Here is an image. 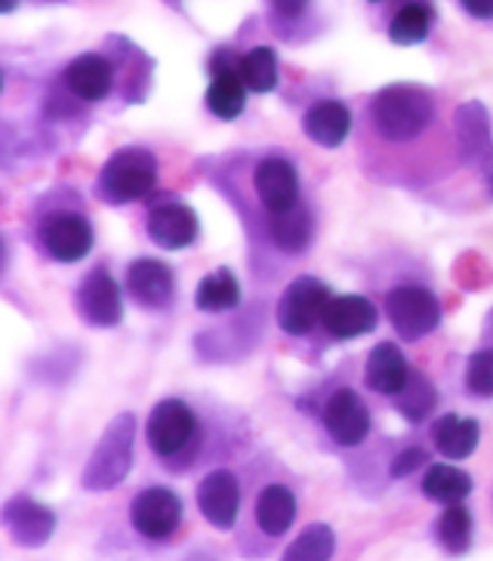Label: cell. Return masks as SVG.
Masks as SVG:
<instances>
[{
  "label": "cell",
  "mask_w": 493,
  "mask_h": 561,
  "mask_svg": "<svg viewBox=\"0 0 493 561\" xmlns=\"http://www.w3.org/2000/svg\"><path fill=\"white\" fill-rule=\"evenodd\" d=\"M324 426L333 442L343 447H358L370 435V411L352 389H336L324 404Z\"/></svg>",
  "instance_id": "cell-11"
},
{
  "label": "cell",
  "mask_w": 493,
  "mask_h": 561,
  "mask_svg": "<svg viewBox=\"0 0 493 561\" xmlns=\"http://www.w3.org/2000/svg\"><path fill=\"white\" fill-rule=\"evenodd\" d=\"M296 518V496L290 488L284 484H268L260 500H256V525L268 534V537H280L287 534Z\"/></svg>",
  "instance_id": "cell-24"
},
{
  "label": "cell",
  "mask_w": 493,
  "mask_h": 561,
  "mask_svg": "<svg viewBox=\"0 0 493 561\" xmlns=\"http://www.w3.org/2000/svg\"><path fill=\"white\" fill-rule=\"evenodd\" d=\"M423 494L438 500V503H462L466 496L472 494V479L447 462H435L428 466V472L423 476Z\"/></svg>",
  "instance_id": "cell-26"
},
{
  "label": "cell",
  "mask_w": 493,
  "mask_h": 561,
  "mask_svg": "<svg viewBox=\"0 0 493 561\" xmlns=\"http://www.w3.org/2000/svg\"><path fill=\"white\" fill-rule=\"evenodd\" d=\"M312 231V214L306 207H299V204L284 210V214H268V238L284 253H299V250L309 248Z\"/></svg>",
  "instance_id": "cell-22"
},
{
  "label": "cell",
  "mask_w": 493,
  "mask_h": 561,
  "mask_svg": "<svg viewBox=\"0 0 493 561\" xmlns=\"http://www.w3.org/2000/svg\"><path fill=\"white\" fill-rule=\"evenodd\" d=\"M454 127H457V146H460L462 161L478 167V170H491L493 136L488 108L481 102H466L457 108Z\"/></svg>",
  "instance_id": "cell-10"
},
{
  "label": "cell",
  "mask_w": 493,
  "mask_h": 561,
  "mask_svg": "<svg viewBox=\"0 0 493 561\" xmlns=\"http://www.w3.org/2000/svg\"><path fill=\"white\" fill-rule=\"evenodd\" d=\"M472 512L466 510L462 503H450L447 510L438 515V543L450 552V556H462L472 546Z\"/></svg>",
  "instance_id": "cell-28"
},
{
  "label": "cell",
  "mask_w": 493,
  "mask_h": 561,
  "mask_svg": "<svg viewBox=\"0 0 493 561\" xmlns=\"http://www.w3.org/2000/svg\"><path fill=\"white\" fill-rule=\"evenodd\" d=\"M37 238L47 256L56 263H81L93 250V226L78 210H56L41 219Z\"/></svg>",
  "instance_id": "cell-7"
},
{
  "label": "cell",
  "mask_w": 493,
  "mask_h": 561,
  "mask_svg": "<svg viewBox=\"0 0 493 561\" xmlns=\"http://www.w3.org/2000/svg\"><path fill=\"white\" fill-rule=\"evenodd\" d=\"M302 130L318 146L340 149L348 139V133H352V112L336 100L314 102L312 108L306 112V117H302Z\"/></svg>",
  "instance_id": "cell-20"
},
{
  "label": "cell",
  "mask_w": 493,
  "mask_h": 561,
  "mask_svg": "<svg viewBox=\"0 0 493 561\" xmlns=\"http://www.w3.org/2000/svg\"><path fill=\"white\" fill-rule=\"evenodd\" d=\"M133 528L148 540H164L182 522V500L170 488H146L130 506Z\"/></svg>",
  "instance_id": "cell-8"
},
{
  "label": "cell",
  "mask_w": 493,
  "mask_h": 561,
  "mask_svg": "<svg viewBox=\"0 0 493 561\" xmlns=\"http://www.w3.org/2000/svg\"><path fill=\"white\" fill-rule=\"evenodd\" d=\"M336 552V537L328 525H312L296 537L280 561H330Z\"/></svg>",
  "instance_id": "cell-31"
},
{
  "label": "cell",
  "mask_w": 493,
  "mask_h": 561,
  "mask_svg": "<svg viewBox=\"0 0 493 561\" xmlns=\"http://www.w3.org/2000/svg\"><path fill=\"white\" fill-rule=\"evenodd\" d=\"M272 7H275V13L284 19H296L306 13V7H309V0H272Z\"/></svg>",
  "instance_id": "cell-34"
},
{
  "label": "cell",
  "mask_w": 493,
  "mask_h": 561,
  "mask_svg": "<svg viewBox=\"0 0 493 561\" xmlns=\"http://www.w3.org/2000/svg\"><path fill=\"white\" fill-rule=\"evenodd\" d=\"M133 432H136L133 413H121L105 430L93 457L87 462V469H83V488L87 491H112L127 479L133 466Z\"/></svg>",
  "instance_id": "cell-3"
},
{
  "label": "cell",
  "mask_w": 493,
  "mask_h": 561,
  "mask_svg": "<svg viewBox=\"0 0 493 561\" xmlns=\"http://www.w3.org/2000/svg\"><path fill=\"white\" fill-rule=\"evenodd\" d=\"M127 290L136 302L148 309H164L176 297V278L173 268L161 260H136L127 268Z\"/></svg>",
  "instance_id": "cell-16"
},
{
  "label": "cell",
  "mask_w": 493,
  "mask_h": 561,
  "mask_svg": "<svg viewBox=\"0 0 493 561\" xmlns=\"http://www.w3.org/2000/svg\"><path fill=\"white\" fill-rule=\"evenodd\" d=\"M481 438L478 420H462L457 413H444L442 420L432 426V442L438 447V454L450 460H466L472 457Z\"/></svg>",
  "instance_id": "cell-21"
},
{
  "label": "cell",
  "mask_w": 493,
  "mask_h": 561,
  "mask_svg": "<svg viewBox=\"0 0 493 561\" xmlns=\"http://www.w3.org/2000/svg\"><path fill=\"white\" fill-rule=\"evenodd\" d=\"M330 299H333V294L321 278L302 275V278L290 280L278 302L280 331L290 333V336H306L309 331H314V324L324 321Z\"/></svg>",
  "instance_id": "cell-5"
},
{
  "label": "cell",
  "mask_w": 493,
  "mask_h": 561,
  "mask_svg": "<svg viewBox=\"0 0 493 561\" xmlns=\"http://www.w3.org/2000/svg\"><path fill=\"white\" fill-rule=\"evenodd\" d=\"M241 302V284L231 268H216L197 284L195 306L200 312H229Z\"/></svg>",
  "instance_id": "cell-25"
},
{
  "label": "cell",
  "mask_w": 493,
  "mask_h": 561,
  "mask_svg": "<svg viewBox=\"0 0 493 561\" xmlns=\"http://www.w3.org/2000/svg\"><path fill=\"white\" fill-rule=\"evenodd\" d=\"M394 404H398V411L404 413V420H411V423H420V420H426L432 408L438 404V392H435V386L428 382L426 374H413L411 370V380L404 382V389L394 396Z\"/></svg>",
  "instance_id": "cell-30"
},
{
  "label": "cell",
  "mask_w": 493,
  "mask_h": 561,
  "mask_svg": "<svg viewBox=\"0 0 493 561\" xmlns=\"http://www.w3.org/2000/svg\"><path fill=\"white\" fill-rule=\"evenodd\" d=\"M386 314L401 340L416 343L442 324V302L420 284H401L386 294Z\"/></svg>",
  "instance_id": "cell-4"
},
{
  "label": "cell",
  "mask_w": 493,
  "mask_h": 561,
  "mask_svg": "<svg viewBox=\"0 0 493 561\" xmlns=\"http://www.w3.org/2000/svg\"><path fill=\"white\" fill-rule=\"evenodd\" d=\"M197 435L195 411L180 401V398H164L161 404H154V411L148 416V445L158 457L173 460L182 450H188Z\"/></svg>",
  "instance_id": "cell-6"
},
{
  "label": "cell",
  "mask_w": 493,
  "mask_h": 561,
  "mask_svg": "<svg viewBox=\"0 0 493 561\" xmlns=\"http://www.w3.org/2000/svg\"><path fill=\"white\" fill-rule=\"evenodd\" d=\"M3 522H7V528H10L19 546H32V549L47 543L49 537H53V530H56L53 510H47L44 503H37L32 496L10 500L7 510H3Z\"/></svg>",
  "instance_id": "cell-15"
},
{
  "label": "cell",
  "mask_w": 493,
  "mask_h": 561,
  "mask_svg": "<svg viewBox=\"0 0 493 561\" xmlns=\"http://www.w3.org/2000/svg\"><path fill=\"white\" fill-rule=\"evenodd\" d=\"M0 10H3V13H10V10H16V0H0Z\"/></svg>",
  "instance_id": "cell-36"
},
{
  "label": "cell",
  "mask_w": 493,
  "mask_h": 561,
  "mask_svg": "<svg viewBox=\"0 0 493 561\" xmlns=\"http://www.w3.org/2000/svg\"><path fill=\"white\" fill-rule=\"evenodd\" d=\"M379 314L377 306L367 297L358 294H345V297L330 299L328 312H324V331L336 340H358L364 333H370L377 328Z\"/></svg>",
  "instance_id": "cell-17"
},
{
  "label": "cell",
  "mask_w": 493,
  "mask_h": 561,
  "mask_svg": "<svg viewBox=\"0 0 493 561\" xmlns=\"http://www.w3.org/2000/svg\"><path fill=\"white\" fill-rule=\"evenodd\" d=\"M62 83H66L71 96H78L83 102H99L112 93L115 68H112V62L105 56H99V53H83V56H78L66 68Z\"/></svg>",
  "instance_id": "cell-18"
},
{
  "label": "cell",
  "mask_w": 493,
  "mask_h": 561,
  "mask_svg": "<svg viewBox=\"0 0 493 561\" xmlns=\"http://www.w3.org/2000/svg\"><path fill=\"white\" fill-rule=\"evenodd\" d=\"M238 71L250 93H272L278 87V56L272 47H253L246 56H241Z\"/></svg>",
  "instance_id": "cell-29"
},
{
  "label": "cell",
  "mask_w": 493,
  "mask_h": 561,
  "mask_svg": "<svg viewBox=\"0 0 493 561\" xmlns=\"http://www.w3.org/2000/svg\"><path fill=\"white\" fill-rule=\"evenodd\" d=\"M158 161L146 149H121L99 173V195L108 204H130L154 192Z\"/></svg>",
  "instance_id": "cell-2"
},
{
  "label": "cell",
  "mask_w": 493,
  "mask_h": 561,
  "mask_svg": "<svg viewBox=\"0 0 493 561\" xmlns=\"http://www.w3.org/2000/svg\"><path fill=\"white\" fill-rule=\"evenodd\" d=\"M435 117V100L423 87L392 83L374 100V127L389 142H411Z\"/></svg>",
  "instance_id": "cell-1"
},
{
  "label": "cell",
  "mask_w": 493,
  "mask_h": 561,
  "mask_svg": "<svg viewBox=\"0 0 493 561\" xmlns=\"http://www.w3.org/2000/svg\"><path fill=\"white\" fill-rule=\"evenodd\" d=\"M197 506L204 512V518L219 530L234 528L238 510H241V484L229 469H216L197 488Z\"/></svg>",
  "instance_id": "cell-14"
},
{
  "label": "cell",
  "mask_w": 493,
  "mask_h": 561,
  "mask_svg": "<svg viewBox=\"0 0 493 561\" xmlns=\"http://www.w3.org/2000/svg\"><path fill=\"white\" fill-rule=\"evenodd\" d=\"M256 198L268 214H284L299 204V176L296 167L284 158H265L253 173Z\"/></svg>",
  "instance_id": "cell-13"
},
{
  "label": "cell",
  "mask_w": 493,
  "mask_h": 561,
  "mask_svg": "<svg viewBox=\"0 0 493 561\" xmlns=\"http://www.w3.org/2000/svg\"><path fill=\"white\" fill-rule=\"evenodd\" d=\"M466 389L478 398H493V348H481L469 358Z\"/></svg>",
  "instance_id": "cell-32"
},
{
  "label": "cell",
  "mask_w": 493,
  "mask_h": 561,
  "mask_svg": "<svg viewBox=\"0 0 493 561\" xmlns=\"http://www.w3.org/2000/svg\"><path fill=\"white\" fill-rule=\"evenodd\" d=\"M148 238L164 250L192 248L197 241V216L182 201H164L148 210Z\"/></svg>",
  "instance_id": "cell-12"
},
{
  "label": "cell",
  "mask_w": 493,
  "mask_h": 561,
  "mask_svg": "<svg viewBox=\"0 0 493 561\" xmlns=\"http://www.w3.org/2000/svg\"><path fill=\"white\" fill-rule=\"evenodd\" d=\"M78 312L93 328H117L124 318V299L117 280L105 268H93L78 290Z\"/></svg>",
  "instance_id": "cell-9"
},
{
  "label": "cell",
  "mask_w": 493,
  "mask_h": 561,
  "mask_svg": "<svg viewBox=\"0 0 493 561\" xmlns=\"http://www.w3.org/2000/svg\"><path fill=\"white\" fill-rule=\"evenodd\" d=\"M432 7L428 3H420V0H413V3H404L401 10H398V16L392 19V25H389V37H392L398 47H413V44H423L432 32Z\"/></svg>",
  "instance_id": "cell-27"
},
{
  "label": "cell",
  "mask_w": 493,
  "mask_h": 561,
  "mask_svg": "<svg viewBox=\"0 0 493 561\" xmlns=\"http://www.w3.org/2000/svg\"><path fill=\"white\" fill-rule=\"evenodd\" d=\"M462 10L475 19H493V0H460Z\"/></svg>",
  "instance_id": "cell-35"
},
{
  "label": "cell",
  "mask_w": 493,
  "mask_h": 561,
  "mask_svg": "<svg viewBox=\"0 0 493 561\" xmlns=\"http://www.w3.org/2000/svg\"><path fill=\"white\" fill-rule=\"evenodd\" d=\"M411 380V367L404 352L394 343H379L364 364V382L379 392V396H398L404 389V382Z\"/></svg>",
  "instance_id": "cell-19"
},
{
  "label": "cell",
  "mask_w": 493,
  "mask_h": 561,
  "mask_svg": "<svg viewBox=\"0 0 493 561\" xmlns=\"http://www.w3.org/2000/svg\"><path fill=\"white\" fill-rule=\"evenodd\" d=\"M246 102V83L241 78V71L222 66L214 68V81H210V90H207V105L216 117L222 121H234V117L244 112Z\"/></svg>",
  "instance_id": "cell-23"
},
{
  "label": "cell",
  "mask_w": 493,
  "mask_h": 561,
  "mask_svg": "<svg viewBox=\"0 0 493 561\" xmlns=\"http://www.w3.org/2000/svg\"><path fill=\"white\" fill-rule=\"evenodd\" d=\"M426 450L423 447H408V450H401L398 454V460L392 462V476L394 479H401V476H411L413 469H420L423 462H426Z\"/></svg>",
  "instance_id": "cell-33"
}]
</instances>
